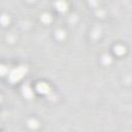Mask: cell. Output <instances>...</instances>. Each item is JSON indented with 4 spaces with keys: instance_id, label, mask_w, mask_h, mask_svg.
Here are the masks:
<instances>
[{
    "instance_id": "obj_4",
    "label": "cell",
    "mask_w": 132,
    "mask_h": 132,
    "mask_svg": "<svg viewBox=\"0 0 132 132\" xmlns=\"http://www.w3.org/2000/svg\"><path fill=\"white\" fill-rule=\"evenodd\" d=\"M23 94L26 98H31L33 96V93L31 91V89L28 87V86H24L23 87Z\"/></svg>"
},
{
    "instance_id": "obj_7",
    "label": "cell",
    "mask_w": 132,
    "mask_h": 132,
    "mask_svg": "<svg viewBox=\"0 0 132 132\" xmlns=\"http://www.w3.org/2000/svg\"><path fill=\"white\" fill-rule=\"evenodd\" d=\"M42 21L45 22V23H48V22H51V16H50L48 14H44V15L42 16Z\"/></svg>"
},
{
    "instance_id": "obj_10",
    "label": "cell",
    "mask_w": 132,
    "mask_h": 132,
    "mask_svg": "<svg viewBox=\"0 0 132 132\" xmlns=\"http://www.w3.org/2000/svg\"><path fill=\"white\" fill-rule=\"evenodd\" d=\"M57 36H59V37H63V36H64V34H63V32H61V31H60V32L57 34Z\"/></svg>"
},
{
    "instance_id": "obj_2",
    "label": "cell",
    "mask_w": 132,
    "mask_h": 132,
    "mask_svg": "<svg viewBox=\"0 0 132 132\" xmlns=\"http://www.w3.org/2000/svg\"><path fill=\"white\" fill-rule=\"evenodd\" d=\"M37 91L42 93V94H45V93L50 92V87L46 84H44V82H39L37 85Z\"/></svg>"
},
{
    "instance_id": "obj_3",
    "label": "cell",
    "mask_w": 132,
    "mask_h": 132,
    "mask_svg": "<svg viewBox=\"0 0 132 132\" xmlns=\"http://www.w3.org/2000/svg\"><path fill=\"white\" fill-rule=\"evenodd\" d=\"M56 6H57V8H58L60 11H65V10L67 9V4H66V2L63 1V0H59V1L56 3Z\"/></svg>"
},
{
    "instance_id": "obj_1",
    "label": "cell",
    "mask_w": 132,
    "mask_h": 132,
    "mask_svg": "<svg viewBox=\"0 0 132 132\" xmlns=\"http://www.w3.org/2000/svg\"><path fill=\"white\" fill-rule=\"evenodd\" d=\"M26 72H27V68H26L25 66H20V67L13 69V70L10 72L9 78H10L11 81H16V80H19L20 78H22L23 75H24Z\"/></svg>"
},
{
    "instance_id": "obj_6",
    "label": "cell",
    "mask_w": 132,
    "mask_h": 132,
    "mask_svg": "<svg viewBox=\"0 0 132 132\" xmlns=\"http://www.w3.org/2000/svg\"><path fill=\"white\" fill-rule=\"evenodd\" d=\"M8 16L7 15H3L2 16V19H1V23L3 24V25H6V24H8Z\"/></svg>"
},
{
    "instance_id": "obj_5",
    "label": "cell",
    "mask_w": 132,
    "mask_h": 132,
    "mask_svg": "<svg viewBox=\"0 0 132 132\" xmlns=\"http://www.w3.org/2000/svg\"><path fill=\"white\" fill-rule=\"evenodd\" d=\"M114 52H116L118 55H122V54L125 53V47L122 46V45H118V46L114 47Z\"/></svg>"
},
{
    "instance_id": "obj_9",
    "label": "cell",
    "mask_w": 132,
    "mask_h": 132,
    "mask_svg": "<svg viewBox=\"0 0 132 132\" xmlns=\"http://www.w3.org/2000/svg\"><path fill=\"white\" fill-rule=\"evenodd\" d=\"M29 125H30V127H36L37 126V123L35 121H30L29 122Z\"/></svg>"
},
{
    "instance_id": "obj_8",
    "label": "cell",
    "mask_w": 132,
    "mask_h": 132,
    "mask_svg": "<svg viewBox=\"0 0 132 132\" xmlns=\"http://www.w3.org/2000/svg\"><path fill=\"white\" fill-rule=\"evenodd\" d=\"M6 71H7V68H6L5 66H1V74L4 75V74L6 73Z\"/></svg>"
}]
</instances>
